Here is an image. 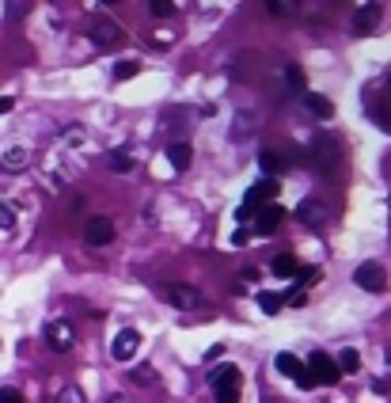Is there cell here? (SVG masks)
<instances>
[{"instance_id":"cell-10","label":"cell","mask_w":391,"mask_h":403,"mask_svg":"<svg viewBox=\"0 0 391 403\" xmlns=\"http://www.w3.org/2000/svg\"><path fill=\"white\" fill-rule=\"evenodd\" d=\"M281 209L277 206H270V209H259V217H254V224H251V232L254 236H274L277 232V224H281Z\"/></svg>"},{"instance_id":"cell-5","label":"cell","mask_w":391,"mask_h":403,"mask_svg":"<svg viewBox=\"0 0 391 403\" xmlns=\"http://www.w3.org/2000/svg\"><path fill=\"white\" fill-rule=\"evenodd\" d=\"M274 365H277V373H285V377H293L300 388H311V384H316V380H311V373H308V365H304L296 354H289V350H281V354L274 358Z\"/></svg>"},{"instance_id":"cell-11","label":"cell","mask_w":391,"mask_h":403,"mask_svg":"<svg viewBox=\"0 0 391 403\" xmlns=\"http://www.w3.org/2000/svg\"><path fill=\"white\" fill-rule=\"evenodd\" d=\"M296 217H300L311 232H319V229H323V221H327V209L319 206L316 198H308V202H300V206H296Z\"/></svg>"},{"instance_id":"cell-17","label":"cell","mask_w":391,"mask_h":403,"mask_svg":"<svg viewBox=\"0 0 391 403\" xmlns=\"http://www.w3.org/2000/svg\"><path fill=\"white\" fill-rule=\"evenodd\" d=\"M31 164V148H4V157H0V168L4 172H23V168Z\"/></svg>"},{"instance_id":"cell-8","label":"cell","mask_w":391,"mask_h":403,"mask_svg":"<svg viewBox=\"0 0 391 403\" xmlns=\"http://www.w3.org/2000/svg\"><path fill=\"white\" fill-rule=\"evenodd\" d=\"M137 346H141V335L133 327H126V331H118L115 343H110V358H115V362H130V358L137 354Z\"/></svg>"},{"instance_id":"cell-30","label":"cell","mask_w":391,"mask_h":403,"mask_svg":"<svg viewBox=\"0 0 391 403\" xmlns=\"http://www.w3.org/2000/svg\"><path fill=\"white\" fill-rule=\"evenodd\" d=\"M0 403H23V392L19 388H0Z\"/></svg>"},{"instance_id":"cell-1","label":"cell","mask_w":391,"mask_h":403,"mask_svg":"<svg viewBox=\"0 0 391 403\" xmlns=\"http://www.w3.org/2000/svg\"><path fill=\"white\" fill-rule=\"evenodd\" d=\"M209 384H213V395H217V403H239L244 377H239L236 365H220V369L209 377Z\"/></svg>"},{"instance_id":"cell-24","label":"cell","mask_w":391,"mask_h":403,"mask_svg":"<svg viewBox=\"0 0 391 403\" xmlns=\"http://www.w3.org/2000/svg\"><path fill=\"white\" fill-rule=\"evenodd\" d=\"M137 61H133V58H126V61H118V65H115V80H133V76H137Z\"/></svg>"},{"instance_id":"cell-9","label":"cell","mask_w":391,"mask_h":403,"mask_svg":"<svg viewBox=\"0 0 391 403\" xmlns=\"http://www.w3.org/2000/svg\"><path fill=\"white\" fill-rule=\"evenodd\" d=\"M380 16H383L380 4H361L357 16H353V31H357V34H372L376 23H380Z\"/></svg>"},{"instance_id":"cell-4","label":"cell","mask_w":391,"mask_h":403,"mask_svg":"<svg viewBox=\"0 0 391 403\" xmlns=\"http://www.w3.org/2000/svg\"><path fill=\"white\" fill-rule=\"evenodd\" d=\"M73 343H76V331H73V323H69V320H49L46 323V346H49V350L69 354Z\"/></svg>"},{"instance_id":"cell-13","label":"cell","mask_w":391,"mask_h":403,"mask_svg":"<svg viewBox=\"0 0 391 403\" xmlns=\"http://www.w3.org/2000/svg\"><path fill=\"white\" fill-rule=\"evenodd\" d=\"M190 160H194V148H190L187 141H171V145H167V164H171L175 172H187Z\"/></svg>"},{"instance_id":"cell-31","label":"cell","mask_w":391,"mask_h":403,"mask_svg":"<svg viewBox=\"0 0 391 403\" xmlns=\"http://www.w3.org/2000/svg\"><path fill=\"white\" fill-rule=\"evenodd\" d=\"M372 122H380L383 130L391 133V111H380V107H372Z\"/></svg>"},{"instance_id":"cell-29","label":"cell","mask_w":391,"mask_h":403,"mask_svg":"<svg viewBox=\"0 0 391 403\" xmlns=\"http://www.w3.org/2000/svg\"><path fill=\"white\" fill-rule=\"evenodd\" d=\"M61 403H84V392L76 384H69L65 392H61Z\"/></svg>"},{"instance_id":"cell-32","label":"cell","mask_w":391,"mask_h":403,"mask_svg":"<svg viewBox=\"0 0 391 403\" xmlns=\"http://www.w3.org/2000/svg\"><path fill=\"white\" fill-rule=\"evenodd\" d=\"M289 8H293V4H289V0H274V4H270V12H274V16H285Z\"/></svg>"},{"instance_id":"cell-35","label":"cell","mask_w":391,"mask_h":403,"mask_svg":"<svg viewBox=\"0 0 391 403\" xmlns=\"http://www.w3.org/2000/svg\"><path fill=\"white\" fill-rule=\"evenodd\" d=\"M247 236H251L247 229H236V232H232V244H247Z\"/></svg>"},{"instance_id":"cell-23","label":"cell","mask_w":391,"mask_h":403,"mask_svg":"<svg viewBox=\"0 0 391 403\" xmlns=\"http://www.w3.org/2000/svg\"><path fill=\"white\" fill-rule=\"evenodd\" d=\"M281 305H285V297H277V293H266V289H262V293H259V308H262V312H266V316H274V312H277V308H281Z\"/></svg>"},{"instance_id":"cell-25","label":"cell","mask_w":391,"mask_h":403,"mask_svg":"<svg viewBox=\"0 0 391 403\" xmlns=\"http://www.w3.org/2000/svg\"><path fill=\"white\" fill-rule=\"evenodd\" d=\"M148 12H152L156 19H167V16H175V4H171V0H152Z\"/></svg>"},{"instance_id":"cell-36","label":"cell","mask_w":391,"mask_h":403,"mask_svg":"<svg viewBox=\"0 0 391 403\" xmlns=\"http://www.w3.org/2000/svg\"><path fill=\"white\" fill-rule=\"evenodd\" d=\"M106 403H130V395H110Z\"/></svg>"},{"instance_id":"cell-7","label":"cell","mask_w":391,"mask_h":403,"mask_svg":"<svg viewBox=\"0 0 391 403\" xmlns=\"http://www.w3.org/2000/svg\"><path fill=\"white\" fill-rule=\"evenodd\" d=\"M84 240H88L91 247H103L115 240V221L110 217H91L88 224H84Z\"/></svg>"},{"instance_id":"cell-2","label":"cell","mask_w":391,"mask_h":403,"mask_svg":"<svg viewBox=\"0 0 391 403\" xmlns=\"http://www.w3.org/2000/svg\"><path fill=\"white\" fill-rule=\"evenodd\" d=\"M308 373L316 384H338L342 380V369H338V362H334L331 354H323V350H316V354L308 358Z\"/></svg>"},{"instance_id":"cell-33","label":"cell","mask_w":391,"mask_h":403,"mask_svg":"<svg viewBox=\"0 0 391 403\" xmlns=\"http://www.w3.org/2000/svg\"><path fill=\"white\" fill-rule=\"evenodd\" d=\"M285 301H289V305H304V293H300V289H289V293H285Z\"/></svg>"},{"instance_id":"cell-18","label":"cell","mask_w":391,"mask_h":403,"mask_svg":"<svg viewBox=\"0 0 391 403\" xmlns=\"http://www.w3.org/2000/svg\"><path fill=\"white\" fill-rule=\"evenodd\" d=\"M259 168L270 175V179H274V175L285 172V157H281L277 148H262V152H259Z\"/></svg>"},{"instance_id":"cell-27","label":"cell","mask_w":391,"mask_h":403,"mask_svg":"<svg viewBox=\"0 0 391 403\" xmlns=\"http://www.w3.org/2000/svg\"><path fill=\"white\" fill-rule=\"evenodd\" d=\"M285 80L293 84V88H304V84H308V76H304L300 65H285Z\"/></svg>"},{"instance_id":"cell-26","label":"cell","mask_w":391,"mask_h":403,"mask_svg":"<svg viewBox=\"0 0 391 403\" xmlns=\"http://www.w3.org/2000/svg\"><path fill=\"white\" fill-rule=\"evenodd\" d=\"M133 380H137L141 388H152L156 384V369L152 365H141V369H133Z\"/></svg>"},{"instance_id":"cell-14","label":"cell","mask_w":391,"mask_h":403,"mask_svg":"<svg viewBox=\"0 0 391 403\" xmlns=\"http://www.w3.org/2000/svg\"><path fill=\"white\" fill-rule=\"evenodd\" d=\"M251 133H254V115H236L232 118V130H228V141L232 145H244V141H251Z\"/></svg>"},{"instance_id":"cell-19","label":"cell","mask_w":391,"mask_h":403,"mask_svg":"<svg viewBox=\"0 0 391 403\" xmlns=\"http://www.w3.org/2000/svg\"><path fill=\"white\" fill-rule=\"evenodd\" d=\"M316 157H319V164H323V168H331V164H338V157H342V148H338V141L319 137V141H316Z\"/></svg>"},{"instance_id":"cell-12","label":"cell","mask_w":391,"mask_h":403,"mask_svg":"<svg viewBox=\"0 0 391 403\" xmlns=\"http://www.w3.org/2000/svg\"><path fill=\"white\" fill-rule=\"evenodd\" d=\"M277 190H281V187H277V179H259L251 190H247V202H244V206H247V209H254L259 202H274Z\"/></svg>"},{"instance_id":"cell-20","label":"cell","mask_w":391,"mask_h":403,"mask_svg":"<svg viewBox=\"0 0 391 403\" xmlns=\"http://www.w3.org/2000/svg\"><path fill=\"white\" fill-rule=\"evenodd\" d=\"M270 270H274L277 278H296V274H300V266H296L293 255H277L274 263H270Z\"/></svg>"},{"instance_id":"cell-28","label":"cell","mask_w":391,"mask_h":403,"mask_svg":"<svg viewBox=\"0 0 391 403\" xmlns=\"http://www.w3.org/2000/svg\"><path fill=\"white\" fill-rule=\"evenodd\" d=\"M0 229H4V232H12V229H16V209H12V206H4V202H0Z\"/></svg>"},{"instance_id":"cell-16","label":"cell","mask_w":391,"mask_h":403,"mask_svg":"<svg viewBox=\"0 0 391 403\" xmlns=\"http://www.w3.org/2000/svg\"><path fill=\"white\" fill-rule=\"evenodd\" d=\"M167 301L179 305V308H198L202 305V293H198L194 286H175V289H167Z\"/></svg>"},{"instance_id":"cell-15","label":"cell","mask_w":391,"mask_h":403,"mask_svg":"<svg viewBox=\"0 0 391 403\" xmlns=\"http://www.w3.org/2000/svg\"><path fill=\"white\" fill-rule=\"evenodd\" d=\"M304 107H308L311 118H319V122H331V118H334V103L327 95H319V91H311V95L304 99Z\"/></svg>"},{"instance_id":"cell-3","label":"cell","mask_w":391,"mask_h":403,"mask_svg":"<svg viewBox=\"0 0 391 403\" xmlns=\"http://www.w3.org/2000/svg\"><path fill=\"white\" fill-rule=\"evenodd\" d=\"M91 38H95L99 49H115V46H122V42H126V34H122V27H118L115 19L95 16V19H91Z\"/></svg>"},{"instance_id":"cell-6","label":"cell","mask_w":391,"mask_h":403,"mask_svg":"<svg viewBox=\"0 0 391 403\" xmlns=\"http://www.w3.org/2000/svg\"><path fill=\"white\" fill-rule=\"evenodd\" d=\"M353 281H357L365 293H383V286H388V278H383V266H380V263H361L357 270H353Z\"/></svg>"},{"instance_id":"cell-22","label":"cell","mask_w":391,"mask_h":403,"mask_svg":"<svg viewBox=\"0 0 391 403\" xmlns=\"http://www.w3.org/2000/svg\"><path fill=\"white\" fill-rule=\"evenodd\" d=\"M334 362H338V369H342V373H357L361 369V354H357V350H342Z\"/></svg>"},{"instance_id":"cell-34","label":"cell","mask_w":391,"mask_h":403,"mask_svg":"<svg viewBox=\"0 0 391 403\" xmlns=\"http://www.w3.org/2000/svg\"><path fill=\"white\" fill-rule=\"evenodd\" d=\"M16 107V99H8V95H0V115H8V111Z\"/></svg>"},{"instance_id":"cell-21","label":"cell","mask_w":391,"mask_h":403,"mask_svg":"<svg viewBox=\"0 0 391 403\" xmlns=\"http://www.w3.org/2000/svg\"><path fill=\"white\" fill-rule=\"evenodd\" d=\"M106 168H110V172H133V157L130 152H122V148H118V152H110V157H106Z\"/></svg>"},{"instance_id":"cell-37","label":"cell","mask_w":391,"mask_h":403,"mask_svg":"<svg viewBox=\"0 0 391 403\" xmlns=\"http://www.w3.org/2000/svg\"><path fill=\"white\" fill-rule=\"evenodd\" d=\"M383 88H391V76H388V80H383Z\"/></svg>"}]
</instances>
